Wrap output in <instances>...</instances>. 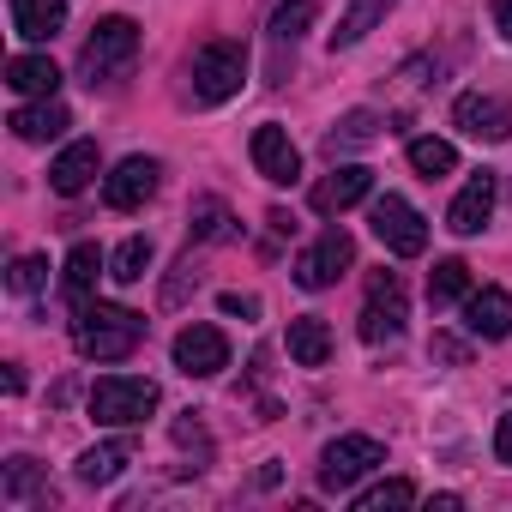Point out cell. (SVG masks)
Returning <instances> with one entry per match:
<instances>
[{"label": "cell", "instance_id": "6da1fadb", "mask_svg": "<svg viewBox=\"0 0 512 512\" xmlns=\"http://www.w3.org/2000/svg\"><path fill=\"white\" fill-rule=\"evenodd\" d=\"M73 344L91 362H121L145 344V320L133 308H115V302H79L73 308Z\"/></svg>", "mask_w": 512, "mask_h": 512}, {"label": "cell", "instance_id": "7a4b0ae2", "mask_svg": "<svg viewBox=\"0 0 512 512\" xmlns=\"http://www.w3.org/2000/svg\"><path fill=\"white\" fill-rule=\"evenodd\" d=\"M157 410V380L145 374H103L91 386V422L103 428H139Z\"/></svg>", "mask_w": 512, "mask_h": 512}, {"label": "cell", "instance_id": "3957f363", "mask_svg": "<svg viewBox=\"0 0 512 512\" xmlns=\"http://www.w3.org/2000/svg\"><path fill=\"white\" fill-rule=\"evenodd\" d=\"M386 464V446L374 440V434H338L326 452H320V488L326 494H344V488H356L368 470H380Z\"/></svg>", "mask_w": 512, "mask_h": 512}, {"label": "cell", "instance_id": "277c9868", "mask_svg": "<svg viewBox=\"0 0 512 512\" xmlns=\"http://www.w3.org/2000/svg\"><path fill=\"white\" fill-rule=\"evenodd\" d=\"M247 79V49L241 43H205L193 55V103H229Z\"/></svg>", "mask_w": 512, "mask_h": 512}, {"label": "cell", "instance_id": "5b68a950", "mask_svg": "<svg viewBox=\"0 0 512 512\" xmlns=\"http://www.w3.org/2000/svg\"><path fill=\"white\" fill-rule=\"evenodd\" d=\"M133 55H139V25L115 13V19H97V31H91L79 67H85V79L97 85V79H115L121 67H133Z\"/></svg>", "mask_w": 512, "mask_h": 512}, {"label": "cell", "instance_id": "8992f818", "mask_svg": "<svg viewBox=\"0 0 512 512\" xmlns=\"http://www.w3.org/2000/svg\"><path fill=\"white\" fill-rule=\"evenodd\" d=\"M368 223H374V235L386 241V253H398V260H416V253L428 247V223H422V211H416L410 199H398V193L374 199V205H368Z\"/></svg>", "mask_w": 512, "mask_h": 512}, {"label": "cell", "instance_id": "52a82bcc", "mask_svg": "<svg viewBox=\"0 0 512 512\" xmlns=\"http://www.w3.org/2000/svg\"><path fill=\"white\" fill-rule=\"evenodd\" d=\"M356 266V241H350V229H326L302 260H296V284L302 290H332L344 272Z\"/></svg>", "mask_w": 512, "mask_h": 512}, {"label": "cell", "instance_id": "ba28073f", "mask_svg": "<svg viewBox=\"0 0 512 512\" xmlns=\"http://www.w3.org/2000/svg\"><path fill=\"white\" fill-rule=\"evenodd\" d=\"M398 332H404V284H398V272H374L368 278V308H362V338L392 344Z\"/></svg>", "mask_w": 512, "mask_h": 512}, {"label": "cell", "instance_id": "9c48e42d", "mask_svg": "<svg viewBox=\"0 0 512 512\" xmlns=\"http://www.w3.org/2000/svg\"><path fill=\"white\" fill-rule=\"evenodd\" d=\"M452 127H458L464 139H488V145H500V139H512V109H506L500 97L464 91V97L452 103Z\"/></svg>", "mask_w": 512, "mask_h": 512}, {"label": "cell", "instance_id": "30bf717a", "mask_svg": "<svg viewBox=\"0 0 512 512\" xmlns=\"http://www.w3.org/2000/svg\"><path fill=\"white\" fill-rule=\"evenodd\" d=\"M175 368H181L187 380L223 374V368H229V338H223L217 326H187V332L175 338Z\"/></svg>", "mask_w": 512, "mask_h": 512}, {"label": "cell", "instance_id": "8fae6325", "mask_svg": "<svg viewBox=\"0 0 512 512\" xmlns=\"http://www.w3.org/2000/svg\"><path fill=\"white\" fill-rule=\"evenodd\" d=\"M157 157H127L115 163V175H103V205L109 211H139L151 193H157Z\"/></svg>", "mask_w": 512, "mask_h": 512}, {"label": "cell", "instance_id": "7c38bea8", "mask_svg": "<svg viewBox=\"0 0 512 512\" xmlns=\"http://www.w3.org/2000/svg\"><path fill=\"white\" fill-rule=\"evenodd\" d=\"M374 193V169H362V163H338L326 181H314V193H308V205L320 211V217H338V211H350V205H362Z\"/></svg>", "mask_w": 512, "mask_h": 512}, {"label": "cell", "instance_id": "4fadbf2b", "mask_svg": "<svg viewBox=\"0 0 512 512\" xmlns=\"http://www.w3.org/2000/svg\"><path fill=\"white\" fill-rule=\"evenodd\" d=\"M253 169H260L272 187H290L296 175H302V151L290 145V133L284 127H253Z\"/></svg>", "mask_w": 512, "mask_h": 512}, {"label": "cell", "instance_id": "5bb4252c", "mask_svg": "<svg viewBox=\"0 0 512 512\" xmlns=\"http://www.w3.org/2000/svg\"><path fill=\"white\" fill-rule=\"evenodd\" d=\"M464 332L470 338H506L512 332V296L500 290V284H482V290H470L464 296Z\"/></svg>", "mask_w": 512, "mask_h": 512}, {"label": "cell", "instance_id": "9a60e30c", "mask_svg": "<svg viewBox=\"0 0 512 512\" xmlns=\"http://www.w3.org/2000/svg\"><path fill=\"white\" fill-rule=\"evenodd\" d=\"M97 169H103V157H97V139H73L55 163H49V187L61 193V199H79L91 181H97Z\"/></svg>", "mask_w": 512, "mask_h": 512}, {"label": "cell", "instance_id": "2e32d148", "mask_svg": "<svg viewBox=\"0 0 512 512\" xmlns=\"http://www.w3.org/2000/svg\"><path fill=\"white\" fill-rule=\"evenodd\" d=\"M488 217H494V169H476V175L464 181V193L452 199L446 229H452V235H476Z\"/></svg>", "mask_w": 512, "mask_h": 512}, {"label": "cell", "instance_id": "e0dca14e", "mask_svg": "<svg viewBox=\"0 0 512 512\" xmlns=\"http://www.w3.org/2000/svg\"><path fill=\"white\" fill-rule=\"evenodd\" d=\"M13 7V31L25 43H55L67 25V0H7Z\"/></svg>", "mask_w": 512, "mask_h": 512}, {"label": "cell", "instance_id": "ac0fdd59", "mask_svg": "<svg viewBox=\"0 0 512 512\" xmlns=\"http://www.w3.org/2000/svg\"><path fill=\"white\" fill-rule=\"evenodd\" d=\"M67 127H73V115H67L55 97H37V103L13 109V133H19L25 145H49V139H61Z\"/></svg>", "mask_w": 512, "mask_h": 512}, {"label": "cell", "instance_id": "d6986e66", "mask_svg": "<svg viewBox=\"0 0 512 512\" xmlns=\"http://www.w3.org/2000/svg\"><path fill=\"white\" fill-rule=\"evenodd\" d=\"M127 464H133V440L121 434V440H103V446H91V452L73 464V476H79L85 488H109V482H115Z\"/></svg>", "mask_w": 512, "mask_h": 512}, {"label": "cell", "instance_id": "ffe728a7", "mask_svg": "<svg viewBox=\"0 0 512 512\" xmlns=\"http://www.w3.org/2000/svg\"><path fill=\"white\" fill-rule=\"evenodd\" d=\"M326 356H332V326L320 314L290 320V362L296 368H326Z\"/></svg>", "mask_w": 512, "mask_h": 512}, {"label": "cell", "instance_id": "44dd1931", "mask_svg": "<svg viewBox=\"0 0 512 512\" xmlns=\"http://www.w3.org/2000/svg\"><path fill=\"white\" fill-rule=\"evenodd\" d=\"M398 7V0H350L344 7V19H338V31H332V49H356L368 31H380L386 25V13Z\"/></svg>", "mask_w": 512, "mask_h": 512}, {"label": "cell", "instance_id": "7402d4cb", "mask_svg": "<svg viewBox=\"0 0 512 512\" xmlns=\"http://www.w3.org/2000/svg\"><path fill=\"white\" fill-rule=\"evenodd\" d=\"M7 85H13L19 97H55V91H61V73H55L49 55H13V61H7Z\"/></svg>", "mask_w": 512, "mask_h": 512}, {"label": "cell", "instance_id": "603a6c76", "mask_svg": "<svg viewBox=\"0 0 512 512\" xmlns=\"http://www.w3.org/2000/svg\"><path fill=\"white\" fill-rule=\"evenodd\" d=\"M0 500H7V506H25V500L49 506V500H55L49 482H43V470H37V458H7V476H0Z\"/></svg>", "mask_w": 512, "mask_h": 512}, {"label": "cell", "instance_id": "cb8c5ba5", "mask_svg": "<svg viewBox=\"0 0 512 512\" xmlns=\"http://www.w3.org/2000/svg\"><path fill=\"white\" fill-rule=\"evenodd\" d=\"M97 272H103V253H97L91 241H79V247L67 253V266H61V290H67V302H73V308H79V302H91Z\"/></svg>", "mask_w": 512, "mask_h": 512}, {"label": "cell", "instance_id": "d4e9b609", "mask_svg": "<svg viewBox=\"0 0 512 512\" xmlns=\"http://www.w3.org/2000/svg\"><path fill=\"white\" fill-rule=\"evenodd\" d=\"M380 127H386V121H380L374 109H350V115H344V121L326 133V157L338 163L344 151H362V145H374V139H380Z\"/></svg>", "mask_w": 512, "mask_h": 512}, {"label": "cell", "instance_id": "484cf974", "mask_svg": "<svg viewBox=\"0 0 512 512\" xmlns=\"http://www.w3.org/2000/svg\"><path fill=\"white\" fill-rule=\"evenodd\" d=\"M151 272V235H127L115 253H109V278L115 284H139Z\"/></svg>", "mask_w": 512, "mask_h": 512}, {"label": "cell", "instance_id": "4316f807", "mask_svg": "<svg viewBox=\"0 0 512 512\" xmlns=\"http://www.w3.org/2000/svg\"><path fill=\"white\" fill-rule=\"evenodd\" d=\"M410 169H416L422 181H440V175L458 169V151H452L446 139H410Z\"/></svg>", "mask_w": 512, "mask_h": 512}, {"label": "cell", "instance_id": "83f0119b", "mask_svg": "<svg viewBox=\"0 0 512 512\" xmlns=\"http://www.w3.org/2000/svg\"><path fill=\"white\" fill-rule=\"evenodd\" d=\"M187 223H193V241H229V235H235L229 205H223V199H211V193H205V199H193V217H187Z\"/></svg>", "mask_w": 512, "mask_h": 512}, {"label": "cell", "instance_id": "f1b7e54d", "mask_svg": "<svg viewBox=\"0 0 512 512\" xmlns=\"http://www.w3.org/2000/svg\"><path fill=\"white\" fill-rule=\"evenodd\" d=\"M464 296H470V266L464 260H440L428 272V302L446 308V302H464Z\"/></svg>", "mask_w": 512, "mask_h": 512}, {"label": "cell", "instance_id": "f546056e", "mask_svg": "<svg viewBox=\"0 0 512 512\" xmlns=\"http://www.w3.org/2000/svg\"><path fill=\"white\" fill-rule=\"evenodd\" d=\"M314 7H320V0H284V7L272 13V43L278 49H296V37L314 25Z\"/></svg>", "mask_w": 512, "mask_h": 512}, {"label": "cell", "instance_id": "4dcf8cb0", "mask_svg": "<svg viewBox=\"0 0 512 512\" xmlns=\"http://www.w3.org/2000/svg\"><path fill=\"white\" fill-rule=\"evenodd\" d=\"M410 500H416V482L392 476V482H374V488H362V494H356V512H392V506H410Z\"/></svg>", "mask_w": 512, "mask_h": 512}, {"label": "cell", "instance_id": "1f68e13d", "mask_svg": "<svg viewBox=\"0 0 512 512\" xmlns=\"http://www.w3.org/2000/svg\"><path fill=\"white\" fill-rule=\"evenodd\" d=\"M49 284V260L43 253H25V260H13V272H7V290L13 296H37Z\"/></svg>", "mask_w": 512, "mask_h": 512}, {"label": "cell", "instance_id": "d6a6232c", "mask_svg": "<svg viewBox=\"0 0 512 512\" xmlns=\"http://www.w3.org/2000/svg\"><path fill=\"white\" fill-rule=\"evenodd\" d=\"M187 290H199V260H193V253H187V260L175 266V278H169V290H163V302L175 308V302H181Z\"/></svg>", "mask_w": 512, "mask_h": 512}, {"label": "cell", "instance_id": "836d02e7", "mask_svg": "<svg viewBox=\"0 0 512 512\" xmlns=\"http://www.w3.org/2000/svg\"><path fill=\"white\" fill-rule=\"evenodd\" d=\"M428 356H434V362H452V368H458V362L470 356V344H464V338H452V332H434V344H428Z\"/></svg>", "mask_w": 512, "mask_h": 512}, {"label": "cell", "instance_id": "e575fe53", "mask_svg": "<svg viewBox=\"0 0 512 512\" xmlns=\"http://www.w3.org/2000/svg\"><path fill=\"white\" fill-rule=\"evenodd\" d=\"M494 458L500 464H512V410L500 416V428H494Z\"/></svg>", "mask_w": 512, "mask_h": 512}, {"label": "cell", "instance_id": "d590c367", "mask_svg": "<svg viewBox=\"0 0 512 512\" xmlns=\"http://www.w3.org/2000/svg\"><path fill=\"white\" fill-rule=\"evenodd\" d=\"M223 314H241V320H253V314H260V296H223Z\"/></svg>", "mask_w": 512, "mask_h": 512}, {"label": "cell", "instance_id": "8d00e7d4", "mask_svg": "<svg viewBox=\"0 0 512 512\" xmlns=\"http://www.w3.org/2000/svg\"><path fill=\"white\" fill-rule=\"evenodd\" d=\"M494 31L512 43V0H494Z\"/></svg>", "mask_w": 512, "mask_h": 512}]
</instances>
